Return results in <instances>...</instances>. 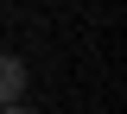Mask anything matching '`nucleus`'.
<instances>
[{"label":"nucleus","mask_w":127,"mask_h":114,"mask_svg":"<svg viewBox=\"0 0 127 114\" xmlns=\"http://www.w3.org/2000/svg\"><path fill=\"white\" fill-rule=\"evenodd\" d=\"M0 114H32V108H26V101H0Z\"/></svg>","instance_id":"obj_2"},{"label":"nucleus","mask_w":127,"mask_h":114,"mask_svg":"<svg viewBox=\"0 0 127 114\" xmlns=\"http://www.w3.org/2000/svg\"><path fill=\"white\" fill-rule=\"evenodd\" d=\"M32 76H26V57H0V101H26Z\"/></svg>","instance_id":"obj_1"}]
</instances>
